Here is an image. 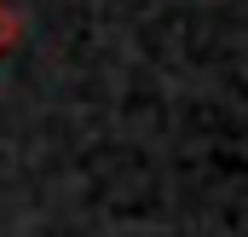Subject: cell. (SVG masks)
Returning <instances> with one entry per match:
<instances>
[{
	"mask_svg": "<svg viewBox=\"0 0 248 237\" xmlns=\"http://www.w3.org/2000/svg\"><path fill=\"white\" fill-rule=\"evenodd\" d=\"M17 41H23V17H17L6 0H0V52H12Z\"/></svg>",
	"mask_w": 248,
	"mask_h": 237,
	"instance_id": "obj_1",
	"label": "cell"
}]
</instances>
